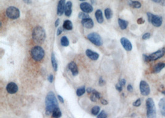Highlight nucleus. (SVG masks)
<instances>
[{
    "mask_svg": "<svg viewBox=\"0 0 165 118\" xmlns=\"http://www.w3.org/2000/svg\"><path fill=\"white\" fill-rule=\"evenodd\" d=\"M87 39L96 46H101L103 45L101 36L96 32H92L89 34L87 35Z\"/></svg>",
    "mask_w": 165,
    "mask_h": 118,
    "instance_id": "6e6552de",
    "label": "nucleus"
},
{
    "mask_svg": "<svg viewBox=\"0 0 165 118\" xmlns=\"http://www.w3.org/2000/svg\"><path fill=\"white\" fill-rule=\"evenodd\" d=\"M68 68L69 70H70L71 72H72L73 76H76L78 75L79 69H78V66H77L75 62H74V61L71 62L70 63L68 64Z\"/></svg>",
    "mask_w": 165,
    "mask_h": 118,
    "instance_id": "dca6fc26",
    "label": "nucleus"
},
{
    "mask_svg": "<svg viewBox=\"0 0 165 118\" xmlns=\"http://www.w3.org/2000/svg\"><path fill=\"white\" fill-rule=\"evenodd\" d=\"M93 90V88H91V87H89V88H87V89H86V91H87V92L88 93H89V94H90V93H91V92H92Z\"/></svg>",
    "mask_w": 165,
    "mask_h": 118,
    "instance_id": "de8ad7c7",
    "label": "nucleus"
},
{
    "mask_svg": "<svg viewBox=\"0 0 165 118\" xmlns=\"http://www.w3.org/2000/svg\"><path fill=\"white\" fill-rule=\"evenodd\" d=\"M91 93H93V95H95V96H96V97L98 98V99H101V94L99 93L98 91H97L95 89H93L92 92H91ZM91 94V93H90Z\"/></svg>",
    "mask_w": 165,
    "mask_h": 118,
    "instance_id": "473e14b6",
    "label": "nucleus"
},
{
    "mask_svg": "<svg viewBox=\"0 0 165 118\" xmlns=\"http://www.w3.org/2000/svg\"><path fill=\"white\" fill-rule=\"evenodd\" d=\"M85 91H86L85 87L82 86V87H80L78 88V89H77L76 94H77V95L78 96V97H81V96H82L84 93H85Z\"/></svg>",
    "mask_w": 165,
    "mask_h": 118,
    "instance_id": "cd10ccee",
    "label": "nucleus"
},
{
    "mask_svg": "<svg viewBox=\"0 0 165 118\" xmlns=\"http://www.w3.org/2000/svg\"><path fill=\"white\" fill-rule=\"evenodd\" d=\"M118 24H119V26L121 28V29H122V30H125V29H127V26H128V24H129V23L126 20H124L122 19H120L119 18L118 19Z\"/></svg>",
    "mask_w": 165,
    "mask_h": 118,
    "instance_id": "5701e85b",
    "label": "nucleus"
},
{
    "mask_svg": "<svg viewBox=\"0 0 165 118\" xmlns=\"http://www.w3.org/2000/svg\"><path fill=\"white\" fill-rule=\"evenodd\" d=\"M146 116L148 117H155L156 114V107L155 102L153 99L149 98L146 100Z\"/></svg>",
    "mask_w": 165,
    "mask_h": 118,
    "instance_id": "39448f33",
    "label": "nucleus"
},
{
    "mask_svg": "<svg viewBox=\"0 0 165 118\" xmlns=\"http://www.w3.org/2000/svg\"><path fill=\"white\" fill-rule=\"evenodd\" d=\"M32 38L36 43H42L46 38V32L44 29L37 26L34 29L32 32Z\"/></svg>",
    "mask_w": 165,
    "mask_h": 118,
    "instance_id": "f03ea898",
    "label": "nucleus"
},
{
    "mask_svg": "<svg viewBox=\"0 0 165 118\" xmlns=\"http://www.w3.org/2000/svg\"><path fill=\"white\" fill-rule=\"evenodd\" d=\"M80 8L81 9L83 12L86 13L87 14L91 13L93 11V8L91 5H90V3H87V2H83L80 5Z\"/></svg>",
    "mask_w": 165,
    "mask_h": 118,
    "instance_id": "9b49d317",
    "label": "nucleus"
},
{
    "mask_svg": "<svg viewBox=\"0 0 165 118\" xmlns=\"http://www.w3.org/2000/svg\"><path fill=\"white\" fill-rule=\"evenodd\" d=\"M152 1L157 3V4H159L163 6H165V0H152Z\"/></svg>",
    "mask_w": 165,
    "mask_h": 118,
    "instance_id": "72a5a7b5",
    "label": "nucleus"
},
{
    "mask_svg": "<svg viewBox=\"0 0 165 118\" xmlns=\"http://www.w3.org/2000/svg\"><path fill=\"white\" fill-rule=\"evenodd\" d=\"M159 108L161 115L165 116V98H161L159 101Z\"/></svg>",
    "mask_w": 165,
    "mask_h": 118,
    "instance_id": "6ab92c4d",
    "label": "nucleus"
},
{
    "mask_svg": "<svg viewBox=\"0 0 165 118\" xmlns=\"http://www.w3.org/2000/svg\"><path fill=\"white\" fill-rule=\"evenodd\" d=\"M62 116V113H61V111L60 110L59 107H57V108H55L53 111L52 113V117H60Z\"/></svg>",
    "mask_w": 165,
    "mask_h": 118,
    "instance_id": "393cba45",
    "label": "nucleus"
},
{
    "mask_svg": "<svg viewBox=\"0 0 165 118\" xmlns=\"http://www.w3.org/2000/svg\"><path fill=\"white\" fill-rule=\"evenodd\" d=\"M85 54L87 55V56L89 58H90V60H92V61H97L99 58V56H100L98 53L91 51L90 49H87L86 50Z\"/></svg>",
    "mask_w": 165,
    "mask_h": 118,
    "instance_id": "2eb2a0df",
    "label": "nucleus"
},
{
    "mask_svg": "<svg viewBox=\"0 0 165 118\" xmlns=\"http://www.w3.org/2000/svg\"><path fill=\"white\" fill-rule=\"evenodd\" d=\"M63 28L64 30H72L73 29V24L69 20H66L64 21Z\"/></svg>",
    "mask_w": 165,
    "mask_h": 118,
    "instance_id": "aec40b11",
    "label": "nucleus"
},
{
    "mask_svg": "<svg viewBox=\"0 0 165 118\" xmlns=\"http://www.w3.org/2000/svg\"><path fill=\"white\" fill-rule=\"evenodd\" d=\"M60 19H57L56 20V21H55V23H54L55 27H58V26H59V25H60Z\"/></svg>",
    "mask_w": 165,
    "mask_h": 118,
    "instance_id": "a18cd8bd",
    "label": "nucleus"
},
{
    "mask_svg": "<svg viewBox=\"0 0 165 118\" xmlns=\"http://www.w3.org/2000/svg\"><path fill=\"white\" fill-rule=\"evenodd\" d=\"M90 1L91 3V5H96V0H90Z\"/></svg>",
    "mask_w": 165,
    "mask_h": 118,
    "instance_id": "8fccbe9b",
    "label": "nucleus"
},
{
    "mask_svg": "<svg viewBox=\"0 0 165 118\" xmlns=\"http://www.w3.org/2000/svg\"><path fill=\"white\" fill-rule=\"evenodd\" d=\"M58 99H59V101L61 103H64V99H63V98L61 97V96H60V95H58Z\"/></svg>",
    "mask_w": 165,
    "mask_h": 118,
    "instance_id": "49530a36",
    "label": "nucleus"
},
{
    "mask_svg": "<svg viewBox=\"0 0 165 118\" xmlns=\"http://www.w3.org/2000/svg\"><path fill=\"white\" fill-rule=\"evenodd\" d=\"M165 54V48H162L158 51H155L152 54L149 55L143 54V58H144V60L145 62H150L154 61L159 60V59L162 58Z\"/></svg>",
    "mask_w": 165,
    "mask_h": 118,
    "instance_id": "7ed1b4c3",
    "label": "nucleus"
},
{
    "mask_svg": "<svg viewBox=\"0 0 165 118\" xmlns=\"http://www.w3.org/2000/svg\"><path fill=\"white\" fill-rule=\"evenodd\" d=\"M146 15L148 17V20L150 23H151L153 26L156 27H160L163 24V18L160 16L155 15L151 13H147Z\"/></svg>",
    "mask_w": 165,
    "mask_h": 118,
    "instance_id": "423d86ee",
    "label": "nucleus"
},
{
    "mask_svg": "<svg viewBox=\"0 0 165 118\" xmlns=\"http://www.w3.org/2000/svg\"><path fill=\"white\" fill-rule=\"evenodd\" d=\"M128 3L129 5L131 6L132 8L134 9H139L142 7L141 3L137 1H132V0H128Z\"/></svg>",
    "mask_w": 165,
    "mask_h": 118,
    "instance_id": "412c9836",
    "label": "nucleus"
},
{
    "mask_svg": "<svg viewBox=\"0 0 165 118\" xmlns=\"http://www.w3.org/2000/svg\"><path fill=\"white\" fill-rule=\"evenodd\" d=\"M141 103H142V101H141V99L140 98H138L137 99L136 101H135L133 103V106L135 107H138L141 105Z\"/></svg>",
    "mask_w": 165,
    "mask_h": 118,
    "instance_id": "2f4dec72",
    "label": "nucleus"
},
{
    "mask_svg": "<svg viewBox=\"0 0 165 118\" xmlns=\"http://www.w3.org/2000/svg\"><path fill=\"white\" fill-rule=\"evenodd\" d=\"M66 0H60L57 7V14L58 16H62L64 13V8L66 6Z\"/></svg>",
    "mask_w": 165,
    "mask_h": 118,
    "instance_id": "ddd939ff",
    "label": "nucleus"
},
{
    "mask_svg": "<svg viewBox=\"0 0 165 118\" xmlns=\"http://www.w3.org/2000/svg\"><path fill=\"white\" fill-rule=\"evenodd\" d=\"M100 106H93L92 108H91V114H93L94 116H97L100 113Z\"/></svg>",
    "mask_w": 165,
    "mask_h": 118,
    "instance_id": "c85d7f7f",
    "label": "nucleus"
},
{
    "mask_svg": "<svg viewBox=\"0 0 165 118\" xmlns=\"http://www.w3.org/2000/svg\"><path fill=\"white\" fill-rule=\"evenodd\" d=\"M48 80L50 83H53V80H54V77L53 74H50L48 77Z\"/></svg>",
    "mask_w": 165,
    "mask_h": 118,
    "instance_id": "58836bf2",
    "label": "nucleus"
},
{
    "mask_svg": "<svg viewBox=\"0 0 165 118\" xmlns=\"http://www.w3.org/2000/svg\"><path fill=\"white\" fill-rule=\"evenodd\" d=\"M23 1L27 5H30V4H32V0H23Z\"/></svg>",
    "mask_w": 165,
    "mask_h": 118,
    "instance_id": "09e8293b",
    "label": "nucleus"
},
{
    "mask_svg": "<svg viewBox=\"0 0 165 118\" xmlns=\"http://www.w3.org/2000/svg\"><path fill=\"white\" fill-rule=\"evenodd\" d=\"M30 54L33 60L35 61H42L45 57V51L43 48L40 46H35L33 47L30 51Z\"/></svg>",
    "mask_w": 165,
    "mask_h": 118,
    "instance_id": "20e7f679",
    "label": "nucleus"
},
{
    "mask_svg": "<svg viewBox=\"0 0 165 118\" xmlns=\"http://www.w3.org/2000/svg\"><path fill=\"white\" fill-rule=\"evenodd\" d=\"M95 18H96L97 21L99 24H102L104 21V18H103V13L101 11V10L100 9H97L96 11V12L95 13Z\"/></svg>",
    "mask_w": 165,
    "mask_h": 118,
    "instance_id": "a211bd4d",
    "label": "nucleus"
},
{
    "mask_svg": "<svg viewBox=\"0 0 165 118\" xmlns=\"http://www.w3.org/2000/svg\"><path fill=\"white\" fill-rule=\"evenodd\" d=\"M72 3L71 1H69L66 3L65 8H64V14L66 16L70 17L72 14Z\"/></svg>",
    "mask_w": 165,
    "mask_h": 118,
    "instance_id": "f3484780",
    "label": "nucleus"
},
{
    "mask_svg": "<svg viewBox=\"0 0 165 118\" xmlns=\"http://www.w3.org/2000/svg\"><path fill=\"white\" fill-rule=\"evenodd\" d=\"M150 36H151V34H150V33H145V34L143 35L142 38L143 40H146L149 39L150 38Z\"/></svg>",
    "mask_w": 165,
    "mask_h": 118,
    "instance_id": "c9c22d12",
    "label": "nucleus"
},
{
    "mask_svg": "<svg viewBox=\"0 0 165 118\" xmlns=\"http://www.w3.org/2000/svg\"><path fill=\"white\" fill-rule=\"evenodd\" d=\"M100 102L102 105H107L108 104V101L106 100V99H104V98H101L100 99Z\"/></svg>",
    "mask_w": 165,
    "mask_h": 118,
    "instance_id": "ea45409f",
    "label": "nucleus"
},
{
    "mask_svg": "<svg viewBox=\"0 0 165 118\" xmlns=\"http://www.w3.org/2000/svg\"><path fill=\"white\" fill-rule=\"evenodd\" d=\"M164 67H165V63H164V62H159V63L156 64L155 66V67L153 68V72L154 73H158Z\"/></svg>",
    "mask_w": 165,
    "mask_h": 118,
    "instance_id": "4be33fe9",
    "label": "nucleus"
},
{
    "mask_svg": "<svg viewBox=\"0 0 165 118\" xmlns=\"http://www.w3.org/2000/svg\"><path fill=\"white\" fill-rule=\"evenodd\" d=\"M51 63H52V66H53L54 71H57L58 65V62L56 59V57H55V54L54 53H52V54H51Z\"/></svg>",
    "mask_w": 165,
    "mask_h": 118,
    "instance_id": "b1692460",
    "label": "nucleus"
},
{
    "mask_svg": "<svg viewBox=\"0 0 165 118\" xmlns=\"http://www.w3.org/2000/svg\"><path fill=\"white\" fill-rule=\"evenodd\" d=\"M79 18L81 19H86V18H89V15L86 13H84V12H80L79 13V16H78Z\"/></svg>",
    "mask_w": 165,
    "mask_h": 118,
    "instance_id": "c756f323",
    "label": "nucleus"
},
{
    "mask_svg": "<svg viewBox=\"0 0 165 118\" xmlns=\"http://www.w3.org/2000/svg\"><path fill=\"white\" fill-rule=\"evenodd\" d=\"M119 84L121 85V86H122L123 87H124V86H125L126 84V80L125 79H122L121 80H119Z\"/></svg>",
    "mask_w": 165,
    "mask_h": 118,
    "instance_id": "a19ab883",
    "label": "nucleus"
},
{
    "mask_svg": "<svg viewBox=\"0 0 165 118\" xmlns=\"http://www.w3.org/2000/svg\"><path fill=\"white\" fill-rule=\"evenodd\" d=\"M123 87L121 86V85L119 84V83L116 85V89L119 92H121L123 90Z\"/></svg>",
    "mask_w": 165,
    "mask_h": 118,
    "instance_id": "4c0bfd02",
    "label": "nucleus"
},
{
    "mask_svg": "<svg viewBox=\"0 0 165 118\" xmlns=\"http://www.w3.org/2000/svg\"><path fill=\"white\" fill-rule=\"evenodd\" d=\"M6 91L10 94H14L18 91L17 85L14 82H9L6 86Z\"/></svg>",
    "mask_w": 165,
    "mask_h": 118,
    "instance_id": "f8f14e48",
    "label": "nucleus"
},
{
    "mask_svg": "<svg viewBox=\"0 0 165 118\" xmlns=\"http://www.w3.org/2000/svg\"><path fill=\"white\" fill-rule=\"evenodd\" d=\"M61 45L64 47H67L69 45V41L67 36H63L61 38Z\"/></svg>",
    "mask_w": 165,
    "mask_h": 118,
    "instance_id": "bb28decb",
    "label": "nucleus"
},
{
    "mask_svg": "<svg viewBox=\"0 0 165 118\" xmlns=\"http://www.w3.org/2000/svg\"><path fill=\"white\" fill-rule=\"evenodd\" d=\"M20 11L16 7L9 6L6 9V16L10 19H17L20 17Z\"/></svg>",
    "mask_w": 165,
    "mask_h": 118,
    "instance_id": "0eeeda50",
    "label": "nucleus"
},
{
    "mask_svg": "<svg viewBox=\"0 0 165 118\" xmlns=\"http://www.w3.org/2000/svg\"><path fill=\"white\" fill-rule=\"evenodd\" d=\"M120 42L125 50L127 51H131L133 50V45H132L131 42L127 38H121L120 40Z\"/></svg>",
    "mask_w": 165,
    "mask_h": 118,
    "instance_id": "9d476101",
    "label": "nucleus"
},
{
    "mask_svg": "<svg viewBox=\"0 0 165 118\" xmlns=\"http://www.w3.org/2000/svg\"><path fill=\"white\" fill-rule=\"evenodd\" d=\"M140 93L144 96H148L150 93V88L148 84L145 80H141L139 85Z\"/></svg>",
    "mask_w": 165,
    "mask_h": 118,
    "instance_id": "1a4fd4ad",
    "label": "nucleus"
},
{
    "mask_svg": "<svg viewBox=\"0 0 165 118\" xmlns=\"http://www.w3.org/2000/svg\"><path fill=\"white\" fill-rule=\"evenodd\" d=\"M58 107V102L53 91L48 93L45 98V113L46 115L52 114L53 110Z\"/></svg>",
    "mask_w": 165,
    "mask_h": 118,
    "instance_id": "f257e3e1",
    "label": "nucleus"
},
{
    "mask_svg": "<svg viewBox=\"0 0 165 118\" xmlns=\"http://www.w3.org/2000/svg\"><path fill=\"white\" fill-rule=\"evenodd\" d=\"M81 24L84 27H85L87 29H92L94 26V23L93 20L91 19L90 17L86 18V19H82Z\"/></svg>",
    "mask_w": 165,
    "mask_h": 118,
    "instance_id": "4468645a",
    "label": "nucleus"
},
{
    "mask_svg": "<svg viewBox=\"0 0 165 118\" xmlns=\"http://www.w3.org/2000/svg\"><path fill=\"white\" fill-rule=\"evenodd\" d=\"M107 117H108L107 114H106V113L104 110L101 111L100 113H99V114L97 115V117L98 118H106Z\"/></svg>",
    "mask_w": 165,
    "mask_h": 118,
    "instance_id": "7c9ffc66",
    "label": "nucleus"
},
{
    "mask_svg": "<svg viewBox=\"0 0 165 118\" xmlns=\"http://www.w3.org/2000/svg\"><path fill=\"white\" fill-rule=\"evenodd\" d=\"M105 16L107 20L111 19L113 17V11L110 8H106L105 10Z\"/></svg>",
    "mask_w": 165,
    "mask_h": 118,
    "instance_id": "a878e982",
    "label": "nucleus"
},
{
    "mask_svg": "<svg viewBox=\"0 0 165 118\" xmlns=\"http://www.w3.org/2000/svg\"><path fill=\"white\" fill-rule=\"evenodd\" d=\"M137 22L138 24H142L145 23V21L143 19V18L141 17V18H138Z\"/></svg>",
    "mask_w": 165,
    "mask_h": 118,
    "instance_id": "c03bdc74",
    "label": "nucleus"
},
{
    "mask_svg": "<svg viewBox=\"0 0 165 118\" xmlns=\"http://www.w3.org/2000/svg\"><path fill=\"white\" fill-rule=\"evenodd\" d=\"M106 82H105V80L103 79V77H100V78H99V80H98V84H99V86L102 87V86H104L105 85Z\"/></svg>",
    "mask_w": 165,
    "mask_h": 118,
    "instance_id": "f704fd0d",
    "label": "nucleus"
},
{
    "mask_svg": "<svg viewBox=\"0 0 165 118\" xmlns=\"http://www.w3.org/2000/svg\"><path fill=\"white\" fill-rule=\"evenodd\" d=\"M127 89L128 91L133 92V86H132V85H131V84H129L127 86Z\"/></svg>",
    "mask_w": 165,
    "mask_h": 118,
    "instance_id": "37998d69",
    "label": "nucleus"
},
{
    "mask_svg": "<svg viewBox=\"0 0 165 118\" xmlns=\"http://www.w3.org/2000/svg\"><path fill=\"white\" fill-rule=\"evenodd\" d=\"M90 99L91 101L93 102H96L97 101V98L96 97V96L95 95H93V93H91L90 96Z\"/></svg>",
    "mask_w": 165,
    "mask_h": 118,
    "instance_id": "e433bc0d",
    "label": "nucleus"
},
{
    "mask_svg": "<svg viewBox=\"0 0 165 118\" xmlns=\"http://www.w3.org/2000/svg\"><path fill=\"white\" fill-rule=\"evenodd\" d=\"M62 32H63V28L61 27H58V30H57V32H56V34L58 36H59L60 35H61L62 34Z\"/></svg>",
    "mask_w": 165,
    "mask_h": 118,
    "instance_id": "79ce46f5",
    "label": "nucleus"
},
{
    "mask_svg": "<svg viewBox=\"0 0 165 118\" xmlns=\"http://www.w3.org/2000/svg\"><path fill=\"white\" fill-rule=\"evenodd\" d=\"M79 1H85V0H79Z\"/></svg>",
    "mask_w": 165,
    "mask_h": 118,
    "instance_id": "3c124183",
    "label": "nucleus"
}]
</instances>
